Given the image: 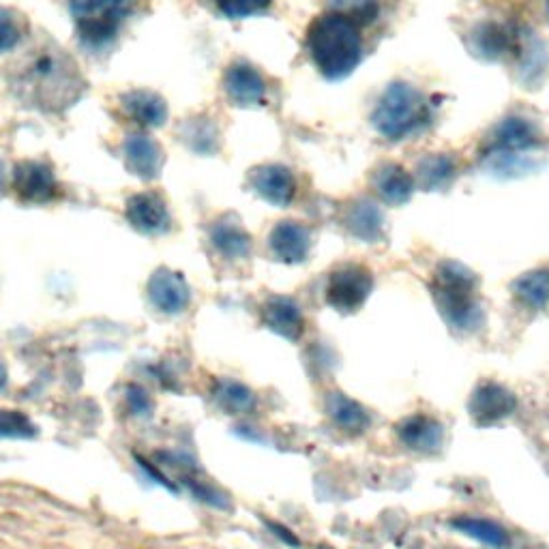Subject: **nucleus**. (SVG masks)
<instances>
[{"label": "nucleus", "instance_id": "obj_25", "mask_svg": "<svg viewBox=\"0 0 549 549\" xmlns=\"http://www.w3.org/2000/svg\"><path fill=\"white\" fill-rule=\"evenodd\" d=\"M513 294L519 303L530 309H543L549 305V269H534L524 273L513 284Z\"/></svg>", "mask_w": 549, "mask_h": 549}, {"label": "nucleus", "instance_id": "obj_3", "mask_svg": "<svg viewBox=\"0 0 549 549\" xmlns=\"http://www.w3.org/2000/svg\"><path fill=\"white\" fill-rule=\"evenodd\" d=\"M372 123L387 140H406L432 123V108L425 95L410 84L395 82L380 97Z\"/></svg>", "mask_w": 549, "mask_h": 549}, {"label": "nucleus", "instance_id": "obj_22", "mask_svg": "<svg viewBox=\"0 0 549 549\" xmlns=\"http://www.w3.org/2000/svg\"><path fill=\"white\" fill-rule=\"evenodd\" d=\"M211 241L221 256L230 260L247 258L251 251V236L234 219H221L211 230Z\"/></svg>", "mask_w": 549, "mask_h": 549}, {"label": "nucleus", "instance_id": "obj_1", "mask_svg": "<svg viewBox=\"0 0 549 549\" xmlns=\"http://www.w3.org/2000/svg\"><path fill=\"white\" fill-rule=\"evenodd\" d=\"M307 48L324 78L344 80L363 58L359 24L344 13H324L309 26Z\"/></svg>", "mask_w": 549, "mask_h": 549}, {"label": "nucleus", "instance_id": "obj_7", "mask_svg": "<svg viewBox=\"0 0 549 549\" xmlns=\"http://www.w3.org/2000/svg\"><path fill=\"white\" fill-rule=\"evenodd\" d=\"M470 417L479 427H494L517 410V397L502 384L487 380L470 397Z\"/></svg>", "mask_w": 549, "mask_h": 549}, {"label": "nucleus", "instance_id": "obj_11", "mask_svg": "<svg viewBox=\"0 0 549 549\" xmlns=\"http://www.w3.org/2000/svg\"><path fill=\"white\" fill-rule=\"evenodd\" d=\"M397 438L414 453L434 455L444 444V427L429 414H412L397 425Z\"/></svg>", "mask_w": 549, "mask_h": 549}, {"label": "nucleus", "instance_id": "obj_18", "mask_svg": "<svg viewBox=\"0 0 549 549\" xmlns=\"http://www.w3.org/2000/svg\"><path fill=\"white\" fill-rule=\"evenodd\" d=\"M344 226L352 236L365 243H378L384 239V217L374 202H354L344 215Z\"/></svg>", "mask_w": 549, "mask_h": 549}, {"label": "nucleus", "instance_id": "obj_28", "mask_svg": "<svg viewBox=\"0 0 549 549\" xmlns=\"http://www.w3.org/2000/svg\"><path fill=\"white\" fill-rule=\"evenodd\" d=\"M273 0H215V5L226 13L228 18H249L264 13Z\"/></svg>", "mask_w": 549, "mask_h": 549}, {"label": "nucleus", "instance_id": "obj_23", "mask_svg": "<svg viewBox=\"0 0 549 549\" xmlns=\"http://www.w3.org/2000/svg\"><path fill=\"white\" fill-rule=\"evenodd\" d=\"M515 43H517V39L509 31V28L489 22V24L477 26V31L472 33L470 48H472L474 54H479L483 58H489V61H494V58H500L502 54H507L509 50H513Z\"/></svg>", "mask_w": 549, "mask_h": 549}, {"label": "nucleus", "instance_id": "obj_15", "mask_svg": "<svg viewBox=\"0 0 549 549\" xmlns=\"http://www.w3.org/2000/svg\"><path fill=\"white\" fill-rule=\"evenodd\" d=\"M121 110L131 123H136L144 129H155L166 123L168 106L157 93L153 91H129L121 97Z\"/></svg>", "mask_w": 549, "mask_h": 549}, {"label": "nucleus", "instance_id": "obj_2", "mask_svg": "<svg viewBox=\"0 0 549 549\" xmlns=\"http://www.w3.org/2000/svg\"><path fill=\"white\" fill-rule=\"evenodd\" d=\"M429 290L440 316L451 329L470 333L483 324V309L477 299V275L468 266L453 260L440 262Z\"/></svg>", "mask_w": 549, "mask_h": 549}, {"label": "nucleus", "instance_id": "obj_19", "mask_svg": "<svg viewBox=\"0 0 549 549\" xmlns=\"http://www.w3.org/2000/svg\"><path fill=\"white\" fill-rule=\"evenodd\" d=\"M449 524L457 532H462V534H466V537L479 541L481 545L494 547V549H509L511 547V534L502 524L494 522V519L459 515V517H453Z\"/></svg>", "mask_w": 549, "mask_h": 549}, {"label": "nucleus", "instance_id": "obj_32", "mask_svg": "<svg viewBox=\"0 0 549 549\" xmlns=\"http://www.w3.org/2000/svg\"><path fill=\"white\" fill-rule=\"evenodd\" d=\"M136 462L140 464V468L148 474V477H151L155 483H159V485H163V487H166V489H170V492H176V487H174V483L166 477V474H161L151 462H146V459L144 457H140V455H136Z\"/></svg>", "mask_w": 549, "mask_h": 549}, {"label": "nucleus", "instance_id": "obj_26", "mask_svg": "<svg viewBox=\"0 0 549 549\" xmlns=\"http://www.w3.org/2000/svg\"><path fill=\"white\" fill-rule=\"evenodd\" d=\"M419 183L425 191H440L451 187L455 178V161L447 155H427L419 163Z\"/></svg>", "mask_w": 549, "mask_h": 549}, {"label": "nucleus", "instance_id": "obj_14", "mask_svg": "<svg viewBox=\"0 0 549 549\" xmlns=\"http://www.w3.org/2000/svg\"><path fill=\"white\" fill-rule=\"evenodd\" d=\"M262 320L273 333L288 341H299L305 329L301 307L288 296H271L262 305Z\"/></svg>", "mask_w": 549, "mask_h": 549}, {"label": "nucleus", "instance_id": "obj_12", "mask_svg": "<svg viewBox=\"0 0 549 549\" xmlns=\"http://www.w3.org/2000/svg\"><path fill=\"white\" fill-rule=\"evenodd\" d=\"M273 256L286 264H301L307 260L311 249V234L296 221H281L269 236Z\"/></svg>", "mask_w": 549, "mask_h": 549}, {"label": "nucleus", "instance_id": "obj_16", "mask_svg": "<svg viewBox=\"0 0 549 549\" xmlns=\"http://www.w3.org/2000/svg\"><path fill=\"white\" fill-rule=\"evenodd\" d=\"M226 93L230 101L236 106L247 108V106H260L266 95V84L260 73L247 65V63H236L226 73Z\"/></svg>", "mask_w": 549, "mask_h": 549}, {"label": "nucleus", "instance_id": "obj_27", "mask_svg": "<svg viewBox=\"0 0 549 549\" xmlns=\"http://www.w3.org/2000/svg\"><path fill=\"white\" fill-rule=\"evenodd\" d=\"M37 427L26 414L18 410H0V436L3 438H33Z\"/></svg>", "mask_w": 549, "mask_h": 549}, {"label": "nucleus", "instance_id": "obj_30", "mask_svg": "<svg viewBox=\"0 0 549 549\" xmlns=\"http://www.w3.org/2000/svg\"><path fill=\"white\" fill-rule=\"evenodd\" d=\"M22 39V22L11 11L0 9V54L13 50Z\"/></svg>", "mask_w": 549, "mask_h": 549}, {"label": "nucleus", "instance_id": "obj_35", "mask_svg": "<svg viewBox=\"0 0 549 549\" xmlns=\"http://www.w3.org/2000/svg\"><path fill=\"white\" fill-rule=\"evenodd\" d=\"M322 549H329V547H322Z\"/></svg>", "mask_w": 549, "mask_h": 549}, {"label": "nucleus", "instance_id": "obj_8", "mask_svg": "<svg viewBox=\"0 0 549 549\" xmlns=\"http://www.w3.org/2000/svg\"><path fill=\"white\" fill-rule=\"evenodd\" d=\"M13 189L28 204H48L61 194L52 168L41 161H20L13 168Z\"/></svg>", "mask_w": 549, "mask_h": 549}, {"label": "nucleus", "instance_id": "obj_31", "mask_svg": "<svg viewBox=\"0 0 549 549\" xmlns=\"http://www.w3.org/2000/svg\"><path fill=\"white\" fill-rule=\"evenodd\" d=\"M127 402H129V408L133 410V414H140V417H148V414H153V399L151 395L146 393V389L138 387V384H131V387L127 389Z\"/></svg>", "mask_w": 549, "mask_h": 549}, {"label": "nucleus", "instance_id": "obj_10", "mask_svg": "<svg viewBox=\"0 0 549 549\" xmlns=\"http://www.w3.org/2000/svg\"><path fill=\"white\" fill-rule=\"evenodd\" d=\"M125 217L131 228H136L142 234L155 236L170 230L168 206L161 196L151 194V191L131 196L125 204Z\"/></svg>", "mask_w": 549, "mask_h": 549}, {"label": "nucleus", "instance_id": "obj_33", "mask_svg": "<svg viewBox=\"0 0 549 549\" xmlns=\"http://www.w3.org/2000/svg\"><path fill=\"white\" fill-rule=\"evenodd\" d=\"M264 524L269 526V530L275 534V537H277L279 541H284L286 545H290V547H299V545H301L299 537H296V534H294L290 528L273 522V519H264Z\"/></svg>", "mask_w": 549, "mask_h": 549}, {"label": "nucleus", "instance_id": "obj_21", "mask_svg": "<svg viewBox=\"0 0 549 549\" xmlns=\"http://www.w3.org/2000/svg\"><path fill=\"white\" fill-rule=\"evenodd\" d=\"M374 187L384 202L402 206L412 198L414 181L412 176L397 163H387L374 176Z\"/></svg>", "mask_w": 549, "mask_h": 549}, {"label": "nucleus", "instance_id": "obj_17", "mask_svg": "<svg viewBox=\"0 0 549 549\" xmlns=\"http://www.w3.org/2000/svg\"><path fill=\"white\" fill-rule=\"evenodd\" d=\"M125 163L133 176L142 181H155L161 174L163 153L153 138L129 136L125 140Z\"/></svg>", "mask_w": 549, "mask_h": 549}, {"label": "nucleus", "instance_id": "obj_20", "mask_svg": "<svg viewBox=\"0 0 549 549\" xmlns=\"http://www.w3.org/2000/svg\"><path fill=\"white\" fill-rule=\"evenodd\" d=\"M326 412H329L335 425L348 434H363L372 425L367 408L344 393H331L326 397Z\"/></svg>", "mask_w": 549, "mask_h": 549}, {"label": "nucleus", "instance_id": "obj_9", "mask_svg": "<svg viewBox=\"0 0 549 549\" xmlns=\"http://www.w3.org/2000/svg\"><path fill=\"white\" fill-rule=\"evenodd\" d=\"M148 299L161 314L176 316L191 303V290L181 273L170 269H157L151 279H148Z\"/></svg>", "mask_w": 549, "mask_h": 549}, {"label": "nucleus", "instance_id": "obj_13", "mask_svg": "<svg viewBox=\"0 0 549 549\" xmlns=\"http://www.w3.org/2000/svg\"><path fill=\"white\" fill-rule=\"evenodd\" d=\"M251 187L275 206H288L296 196V178L284 166H260L251 172Z\"/></svg>", "mask_w": 549, "mask_h": 549}, {"label": "nucleus", "instance_id": "obj_24", "mask_svg": "<svg viewBox=\"0 0 549 549\" xmlns=\"http://www.w3.org/2000/svg\"><path fill=\"white\" fill-rule=\"evenodd\" d=\"M213 397L217 406L228 414H249L256 408V395L243 382L221 378L215 382Z\"/></svg>", "mask_w": 549, "mask_h": 549}, {"label": "nucleus", "instance_id": "obj_29", "mask_svg": "<svg viewBox=\"0 0 549 549\" xmlns=\"http://www.w3.org/2000/svg\"><path fill=\"white\" fill-rule=\"evenodd\" d=\"M185 483L191 489V494H194L198 500L211 504V507H215V509H224V511L232 509L228 496L217 492V489L206 483V481H200V479H194V477H185Z\"/></svg>", "mask_w": 549, "mask_h": 549}, {"label": "nucleus", "instance_id": "obj_4", "mask_svg": "<svg viewBox=\"0 0 549 549\" xmlns=\"http://www.w3.org/2000/svg\"><path fill=\"white\" fill-rule=\"evenodd\" d=\"M71 16L86 46L101 48L114 39L129 0H71Z\"/></svg>", "mask_w": 549, "mask_h": 549}, {"label": "nucleus", "instance_id": "obj_5", "mask_svg": "<svg viewBox=\"0 0 549 549\" xmlns=\"http://www.w3.org/2000/svg\"><path fill=\"white\" fill-rule=\"evenodd\" d=\"M543 142V136L539 127L530 123L528 118L513 116L502 121L492 136L483 144V159H519L528 157L526 153L539 148Z\"/></svg>", "mask_w": 549, "mask_h": 549}, {"label": "nucleus", "instance_id": "obj_34", "mask_svg": "<svg viewBox=\"0 0 549 549\" xmlns=\"http://www.w3.org/2000/svg\"><path fill=\"white\" fill-rule=\"evenodd\" d=\"M3 187H5V168L3 163H0V194H3Z\"/></svg>", "mask_w": 549, "mask_h": 549}, {"label": "nucleus", "instance_id": "obj_6", "mask_svg": "<svg viewBox=\"0 0 549 549\" xmlns=\"http://www.w3.org/2000/svg\"><path fill=\"white\" fill-rule=\"evenodd\" d=\"M374 290V275L361 264H344L335 269L326 284V303L341 314L359 311Z\"/></svg>", "mask_w": 549, "mask_h": 549}]
</instances>
